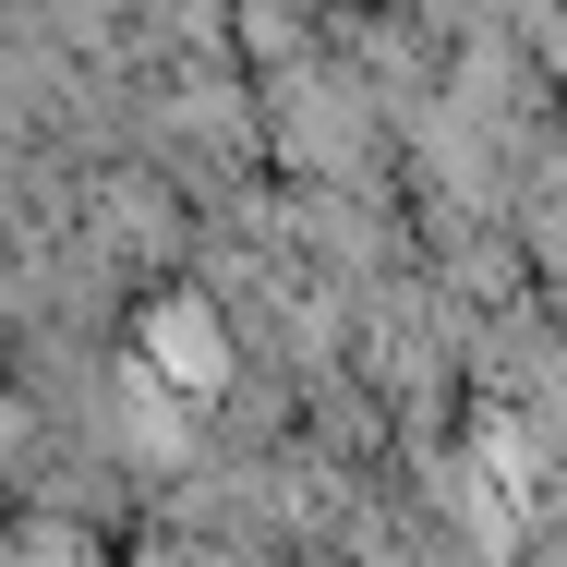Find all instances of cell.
<instances>
[{"instance_id": "obj_1", "label": "cell", "mask_w": 567, "mask_h": 567, "mask_svg": "<svg viewBox=\"0 0 567 567\" xmlns=\"http://www.w3.org/2000/svg\"><path fill=\"white\" fill-rule=\"evenodd\" d=\"M157 362H169V374H218V339H206V315H182V302H169V315H157Z\"/></svg>"}]
</instances>
